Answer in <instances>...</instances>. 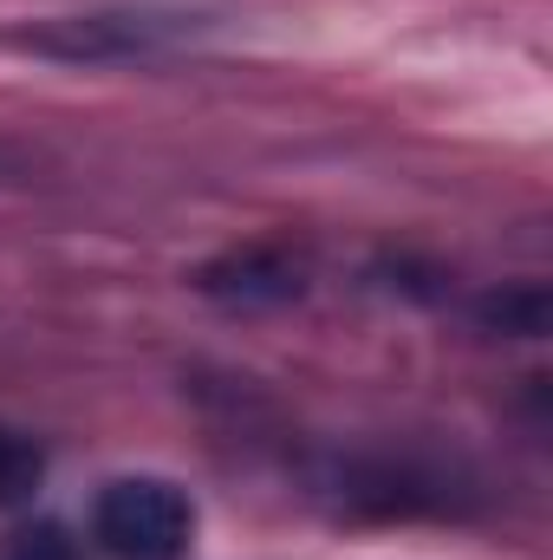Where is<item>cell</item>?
I'll list each match as a JSON object with an SVG mask.
<instances>
[{
	"label": "cell",
	"mask_w": 553,
	"mask_h": 560,
	"mask_svg": "<svg viewBox=\"0 0 553 560\" xmlns=\"http://www.w3.org/2000/svg\"><path fill=\"white\" fill-rule=\"evenodd\" d=\"M196 26H202L196 13H169V7H105V13H66V20L26 26L20 46L59 66H118V59L169 52Z\"/></svg>",
	"instance_id": "cell-1"
},
{
	"label": "cell",
	"mask_w": 553,
	"mask_h": 560,
	"mask_svg": "<svg viewBox=\"0 0 553 560\" xmlns=\"http://www.w3.org/2000/svg\"><path fill=\"white\" fill-rule=\"evenodd\" d=\"M39 476H46V456H39V443L0 423V509L26 502V495L39 489Z\"/></svg>",
	"instance_id": "cell-3"
},
{
	"label": "cell",
	"mask_w": 553,
	"mask_h": 560,
	"mask_svg": "<svg viewBox=\"0 0 553 560\" xmlns=\"http://www.w3.org/2000/svg\"><path fill=\"white\" fill-rule=\"evenodd\" d=\"M7 560H79V548H72L59 528H33V535H13Z\"/></svg>",
	"instance_id": "cell-4"
},
{
	"label": "cell",
	"mask_w": 553,
	"mask_h": 560,
	"mask_svg": "<svg viewBox=\"0 0 553 560\" xmlns=\"http://www.w3.org/2000/svg\"><path fill=\"white\" fill-rule=\"evenodd\" d=\"M92 541L111 560H183L196 541V502L163 476H118L92 502Z\"/></svg>",
	"instance_id": "cell-2"
}]
</instances>
